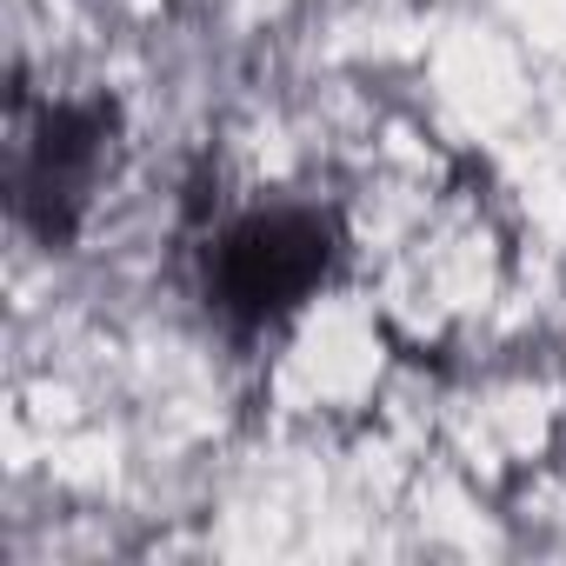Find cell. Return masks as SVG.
<instances>
[{
    "label": "cell",
    "mask_w": 566,
    "mask_h": 566,
    "mask_svg": "<svg viewBox=\"0 0 566 566\" xmlns=\"http://www.w3.org/2000/svg\"><path fill=\"white\" fill-rule=\"evenodd\" d=\"M347 260L374 294L380 334L427 360L453 354L493 307L506 280V247L480 174L433 140L380 147L354 167L334 200Z\"/></svg>",
    "instance_id": "1"
},
{
    "label": "cell",
    "mask_w": 566,
    "mask_h": 566,
    "mask_svg": "<svg viewBox=\"0 0 566 566\" xmlns=\"http://www.w3.org/2000/svg\"><path fill=\"white\" fill-rule=\"evenodd\" d=\"M340 260H347V240H340L334 207L266 200V207L233 213L207 240V301L240 340H253V334L287 327L327 287V273Z\"/></svg>",
    "instance_id": "2"
},
{
    "label": "cell",
    "mask_w": 566,
    "mask_h": 566,
    "mask_svg": "<svg viewBox=\"0 0 566 566\" xmlns=\"http://www.w3.org/2000/svg\"><path fill=\"white\" fill-rule=\"evenodd\" d=\"M107 147H114V101H61L41 114H28V101L14 107V207L41 240L54 247L74 240L101 187Z\"/></svg>",
    "instance_id": "3"
}]
</instances>
